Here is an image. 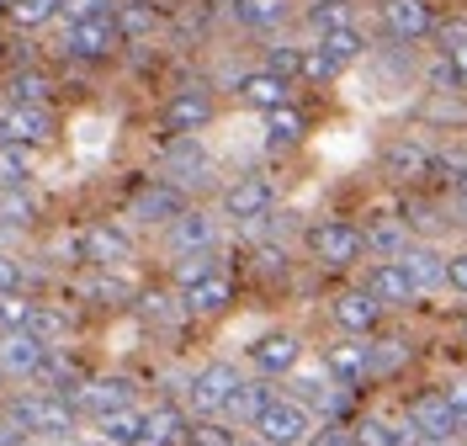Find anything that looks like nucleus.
<instances>
[{"instance_id": "nucleus-40", "label": "nucleus", "mask_w": 467, "mask_h": 446, "mask_svg": "<svg viewBox=\"0 0 467 446\" xmlns=\"http://www.w3.org/2000/svg\"><path fill=\"white\" fill-rule=\"evenodd\" d=\"M27 335H37L43 346H54V351H58V340L69 335V314L54 308V303H37V308H32V319H27Z\"/></svg>"}, {"instance_id": "nucleus-30", "label": "nucleus", "mask_w": 467, "mask_h": 446, "mask_svg": "<svg viewBox=\"0 0 467 446\" xmlns=\"http://www.w3.org/2000/svg\"><path fill=\"white\" fill-rule=\"evenodd\" d=\"M48 90H54V80H48L37 64H16V69L5 75V101H22V107H48Z\"/></svg>"}, {"instance_id": "nucleus-47", "label": "nucleus", "mask_w": 467, "mask_h": 446, "mask_svg": "<svg viewBox=\"0 0 467 446\" xmlns=\"http://www.w3.org/2000/svg\"><path fill=\"white\" fill-rule=\"evenodd\" d=\"M239 436H234V425H223V420H192V430H186V441L181 446H234Z\"/></svg>"}, {"instance_id": "nucleus-43", "label": "nucleus", "mask_w": 467, "mask_h": 446, "mask_svg": "<svg viewBox=\"0 0 467 446\" xmlns=\"http://www.w3.org/2000/svg\"><path fill=\"white\" fill-rule=\"evenodd\" d=\"M303 59H308L303 43H271V48H265V69L282 75V80H297V75H303Z\"/></svg>"}, {"instance_id": "nucleus-36", "label": "nucleus", "mask_w": 467, "mask_h": 446, "mask_svg": "<svg viewBox=\"0 0 467 446\" xmlns=\"http://www.w3.org/2000/svg\"><path fill=\"white\" fill-rule=\"evenodd\" d=\"M139 430H144V410H139V404H133V410H117V415H107V420H96V441L101 446H133Z\"/></svg>"}, {"instance_id": "nucleus-26", "label": "nucleus", "mask_w": 467, "mask_h": 446, "mask_svg": "<svg viewBox=\"0 0 467 446\" xmlns=\"http://www.w3.org/2000/svg\"><path fill=\"white\" fill-rule=\"evenodd\" d=\"M181 303H186V314H192V319H218V314H229V303H234V276H229V271H213L207 282L186 287Z\"/></svg>"}, {"instance_id": "nucleus-20", "label": "nucleus", "mask_w": 467, "mask_h": 446, "mask_svg": "<svg viewBox=\"0 0 467 446\" xmlns=\"http://www.w3.org/2000/svg\"><path fill=\"white\" fill-rule=\"evenodd\" d=\"M297 361H303V340H297L292 329H271V335H261V340L250 346V367H255L261 378H292Z\"/></svg>"}, {"instance_id": "nucleus-34", "label": "nucleus", "mask_w": 467, "mask_h": 446, "mask_svg": "<svg viewBox=\"0 0 467 446\" xmlns=\"http://www.w3.org/2000/svg\"><path fill=\"white\" fill-rule=\"evenodd\" d=\"M409 223V239H425V244H436V234L441 229H451L457 218H446V213L436 208V202H425V197H409V208L399 213Z\"/></svg>"}, {"instance_id": "nucleus-37", "label": "nucleus", "mask_w": 467, "mask_h": 446, "mask_svg": "<svg viewBox=\"0 0 467 446\" xmlns=\"http://www.w3.org/2000/svg\"><path fill=\"white\" fill-rule=\"evenodd\" d=\"M133 308H139L144 325H181V319H192L186 303H181L175 293H139L133 297Z\"/></svg>"}, {"instance_id": "nucleus-9", "label": "nucleus", "mask_w": 467, "mask_h": 446, "mask_svg": "<svg viewBox=\"0 0 467 446\" xmlns=\"http://www.w3.org/2000/svg\"><path fill=\"white\" fill-rule=\"evenodd\" d=\"M54 112L48 107H22V101H5L0 107V144H22V149H43L54 144Z\"/></svg>"}, {"instance_id": "nucleus-54", "label": "nucleus", "mask_w": 467, "mask_h": 446, "mask_svg": "<svg viewBox=\"0 0 467 446\" xmlns=\"http://www.w3.org/2000/svg\"><path fill=\"white\" fill-rule=\"evenodd\" d=\"M22 282H27V266L0 250V293H22Z\"/></svg>"}, {"instance_id": "nucleus-59", "label": "nucleus", "mask_w": 467, "mask_h": 446, "mask_svg": "<svg viewBox=\"0 0 467 446\" xmlns=\"http://www.w3.org/2000/svg\"><path fill=\"white\" fill-rule=\"evenodd\" d=\"M451 208H457V223L467 229V202H451Z\"/></svg>"}, {"instance_id": "nucleus-17", "label": "nucleus", "mask_w": 467, "mask_h": 446, "mask_svg": "<svg viewBox=\"0 0 467 446\" xmlns=\"http://www.w3.org/2000/svg\"><path fill=\"white\" fill-rule=\"evenodd\" d=\"M361 287L378 297L388 314H399V308H414V303L425 297L420 287H414V282H409V271L399 266V261H372V266H367V276H361Z\"/></svg>"}, {"instance_id": "nucleus-7", "label": "nucleus", "mask_w": 467, "mask_h": 446, "mask_svg": "<svg viewBox=\"0 0 467 446\" xmlns=\"http://www.w3.org/2000/svg\"><path fill=\"white\" fill-rule=\"evenodd\" d=\"M271 208H276V192H271V181H261V176H239L218 192V213L234 218V223H244V229L261 223V218H271Z\"/></svg>"}, {"instance_id": "nucleus-52", "label": "nucleus", "mask_w": 467, "mask_h": 446, "mask_svg": "<svg viewBox=\"0 0 467 446\" xmlns=\"http://www.w3.org/2000/svg\"><path fill=\"white\" fill-rule=\"evenodd\" d=\"M255 271L261 276H287V250L282 244H255Z\"/></svg>"}, {"instance_id": "nucleus-12", "label": "nucleus", "mask_w": 467, "mask_h": 446, "mask_svg": "<svg viewBox=\"0 0 467 446\" xmlns=\"http://www.w3.org/2000/svg\"><path fill=\"white\" fill-rule=\"evenodd\" d=\"M329 314H335V325L346 329L350 340H372L382 329V319H388V308H382L367 287H346V293L329 303Z\"/></svg>"}, {"instance_id": "nucleus-38", "label": "nucleus", "mask_w": 467, "mask_h": 446, "mask_svg": "<svg viewBox=\"0 0 467 446\" xmlns=\"http://www.w3.org/2000/svg\"><path fill=\"white\" fill-rule=\"evenodd\" d=\"M58 11H64V0H11L5 5V22L22 27V32H37V27H48Z\"/></svg>"}, {"instance_id": "nucleus-55", "label": "nucleus", "mask_w": 467, "mask_h": 446, "mask_svg": "<svg viewBox=\"0 0 467 446\" xmlns=\"http://www.w3.org/2000/svg\"><path fill=\"white\" fill-rule=\"evenodd\" d=\"M22 441H27V436H22V430H16L11 420L0 415V446H22Z\"/></svg>"}, {"instance_id": "nucleus-29", "label": "nucleus", "mask_w": 467, "mask_h": 446, "mask_svg": "<svg viewBox=\"0 0 467 446\" xmlns=\"http://www.w3.org/2000/svg\"><path fill=\"white\" fill-rule=\"evenodd\" d=\"M261 133H265V149L282 154V149H297L308 139V118L297 107H282V112H265L261 118Z\"/></svg>"}, {"instance_id": "nucleus-5", "label": "nucleus", "mask_w": 467, "mask_h": 446, "mask_svg": "<svg viewBox=\"0 0 467 446\" xmlns=\"http://www.w3.org/2000/svg\"><path fill=\"white\" fill-rule=\"evenodd\" d=\"M213 118H218V96L207 86H181L171 101L160 107V133H165V139H197Z\"/></svg>"}, {"instance_id": "nucleus-42", "label": "nucleus", "mask_w": 467, "mask_h": 446, "mask_svg": "<svg viewBox=\"0 0 467 446\" xmlns=\"http://www.w3.org/2000/svg\"><path fill=\"white\" fill-rule=\"evenodd\" d=\"M367 346H372V378H393V372L409 361V346L399 340V335H372Z\"/></svg>"}, {"instance_id": "nucleus-18", "label": "nucleus", "mask_w": 467, "mask_h": 446, "mask_svg": "<svg viewBox=\"0 0 467 446\" xmlns=\"http://www.w3.org/2000/svg\"><path fill=\"white\" fill-rule=\"evenodd\" d=\"M382 27L393 43H414V37H431L436 32V5L431 0H382L378 5Z\"/></svg>"}, {"instance_id": "nucleus-31", "label": "nucleus", "mask_w": 467, "mask_h": 446, "mask_svg": "<svg viewBox=\"0 0 467 446\" xmlns=\"http://www.w3.org/2000/svg\"><path fill=\"white\" fill-rule=\"evenodd\" d=\"M154 27H160V5L154 0H117V32H122V43H144Z\"/></svg>"}, {"instance_id": "nucleus-48", "label": "nucleus", "mask_w": 467, "mask_h": 446, "mask_svg": "<svg viewBox=\"0 0 467 446\" xmlns=\"http://www.w3.org/2000/svg\"><path fill=\"white\" fill-rule=\"evenodd\" d=\"M303 446H356V430H350L346 420H319L314 436H308Z\"/></svg>"}, {"instance_id": "nucleus-8", "label": "nucleus", "mask_w": 467, "mask_h": 446, "mask_svg": "<svg viewBox=\"0 0 467 446\" xmlns=\"http://www.w3.org/2000/svg\"><path fill=\"white\" fill-rule=\"evenodd\" d=\"M160 171H165V181H171V186L192 192V186H207V176H213V160H207L202 139H165V144H160Z\"/></svg>"}, {"instance_id": "nucleus-28", "label": "nucleus", "mask_w": 467, "mask_h": 446, "mask_svg": "<svg viewBox=\"0 0 467 446\" xmlns=\"http://www.w3.org/2000/svg\"><path fill=\"white\" fill-rule=\"evenodd\" d=\"M361 239H367V255H372V261H399L409 250V223L404 218H372V223L361 229Z\"/></svg>"}, {"instance_id": "nucleus-15", "label": "nucleus", "mask_w": 467, "mask_h": 446, "mask_svg": "<svg viewBox=\"0 0 467 446\" xmlns=\"http://www.w3.org/2000/svg\"><path fill=\"white\" fill-rule=\"evenodd\" d=\"M404 420L425 436V441H462V436H457V420H451V404H446V393H441V388L414 393V399L404 404Z\"/></svg>"}, {"instance_id": "nucleus-19", "label": "nucleus", "mask_w": 467, "mask_h": 446, "mask_svg": "<svg viewBox=\"0 0 467 446\" xmlns=\"http://www.w3.org/2000/svg\"><path fill=\"white\" fill-rule=\"evenodd\" d=\"M165 244H171V255H213L218 250V218L202 208H186L165 229Z\"/></svg>"}, {"instance_id": "nucleus-64", "label": "nucleus", "mask_w": 467, "mask_h": 446, "mask_svg": "<svg viewBox=\"0 0 467 446\" xmlns=\"http://www.w3.org/2000/svg\"><path fill=\"white\" fill-rule=\"evenodd\" d=\"M462 446H467V441H462Z\"/></svg>"}, {"instance_id": "nucleus-63", "label": "nucleus", "mask_w": 467, "mask_h": 446, "mask_svg": "<svg viewBox=\"0 0 467 446\" xmlns=\"http://www.w3.org/2000/svg\"><path fill=\"white\" fill-rule=\"evenodd\" d=\"M0 16H5V5H0Z\"/></svg>"}, {"instance_id": "nucleus-39", "label": "nucleus", "mask_w": 467, "mask_h": 446, "mask_svg": "<svg viewBox=\"0 0 467 446\" xmlns=\"http://www.w3.org/2000/svg\"><path fill=\"white\" fill-rule=\"evenodd\" d=\"M32 171H37V149L0 144V186H27Z\"/></svg>"}, {"instance_id": "nucleus-21", "label": "nucleus", "mask_w": 467, "mask_h": 446, "mask_svg": "<svg viewBox=\"0 0 467 446\" xmlns=\"http://www.w3.org/2000/svg\"><path fill=\"white\" fill-rule=\"evenodd\" d=\"M276 393H282V388H276V378H261V372H255V378H239L218 420H223V425H255Z\"/></svg>"}, {"instance_id": "nucleus-25", "label": "nucleus", "mask_w": 467, "mask_h": 446, "mask_svg": "<svg viewBox=\"0 0 467 446\" xmlns=\"http://www.w3.org/2000/svg\"><path fill=\"white\" fill-rule=\"evenodd\" d=\"M399 266L409 271V282H414L420 293H436V287H446V250H441V244L409 239V250L399 255Z\"/></svg>"}, {"instance_id": "nucleus-13", "label": "nucleus", "mask_w": 467, "mask_h": 446, "mask_svg": "<svg viewBox=\"0 0 467 446\" xmlns=\"http://www.w3.org/2000/svg\"><path fill=\"white\" fill-rule=\"evenodd\" d=\"M133 255V234L117 223H80V266L112 271Z\"/></svg>"}, {"instance_id": "nucleus-16", "label": "nucleus", "mask_w": 467, "mask_h": 446, "mask_svg": "<svg viewBox=\"0 0 467 446\" xmlns=\"http://www.w3.org/2000/svg\"><path fill=\"white\" fill-rule=\"evenodd\" d=\"M122 48V32L117 22H96V27H64V43H58V54L69 64H107Z\"/></svg>"}, {"instance_id": "nucleus-22", "label": "nucleus", "mask_w": 467, "mask_h": 446, "mask_svg": "<svg viewBox=\"0 0 467 446\" xmlns=\"http://www.w3.org/2000/svg\"><path fill=\"white\" fill-rule=\"evenodd\" d=\"M234 96H239V107H255V112H282L292 107V80L282 75H271V69H250V75H239L234 80Z\"/></svg>"}, {"instance_id": "nucleus-61", "label": "nucleus", "mask_w": 467, "mask_h": 446, "mask_svg": "<svg viewBox=\"0 0 467 446\" xmlns=\"http://www.w3.org/2000/svg\"><path fill=\"white\" fill-rule=\"evenodd\" d=\"M234 446H261V441H255V436H250V441H234Z\"/></svg>"}, {"instance_id": "nucleus-46", "label": "nucleus", "mask_w": 467, "mask_h": 446, "mask_svg": "<svg viewBox=\"0 0 467 446\" xmlns=\"http://www.w3.org/2000/svg\"><path fill=\"white\" fill-rule=\"evenodd\" d=\"M213 271H223V266H218V255H181V261H175V271H171V282L181 287V293H186V287L207 282Z\"/></svg>"}, {"instance_id": "nucleus-51", "label": "nucleus", "mask_w": 467, "mask_h": 446, "mask_svg": "<svg viewBox=\"0 0 467 446\" xmlns=\"http://www.w3.org/2000/svg\"><path fill=\"white\" fill-rule=\"evenodd\" d=\"M431 171H436V176L446 181V186H457V181L467 176V149H441V154H436V165H431Z\"/></svg>"}, {"instance_id": "nucleus-1", "label": "nucleus", "mask_w": 467, "mask_h": 446, "mask_svg": "<svg viewBox=\"0 0 467 446\" xmlns=\"http://www.w3.org/2000/svg\"><path fill=\"white\" fill-rule=\"evenodd\" d=\"M0 415L11 420L22 436H43V441H75L80 436V410L69 399H54V393H11L0 404Z\"/></svg>"}, {"instance_id": "nucleus-24", "label": "nucleus", "mask_w": 467, "mask_h": 446, "mask_svg": "<svg viewBox=\"0 0 467 446\" xmlns=\"http://www.w3.org/2000/svg\"><path fill=\"white\" fill-rule=\"evenodd\" d=\"M431 165H436V149H425L420 139H393V144L382 149V176L399 181V186L431 176Z\"/></svg>"}, {"instance_id": "nucleus-44", "label": "nucleus", "mask_w": 467, "mask_h": 446, "mask_svg": "<svg viewBox=\"0 0 467 446\" xmlns=\"http://www.w3.org/2000/svg\"><path fill=\"white\" fill-rule=\"evenodd\" d=\"M32 308H37V297H32V293H0V335L27 329Z\"/></svg>"}, {"instance_id": "nucleus-6", "label": "nucleus", "mask_w": 467, "mask_h": 446, "mask_svg": "<svg viewBox=\"0 0 467 446\" xmlns=\"http://www.w3.org/2000/svg\"><path fill=\"white\" fill-rule=\"evenodd\" d=\"M139 404V383L122 378V372H101V378H86V388L75 393V410L86 420H107L117 410H133Z\"/></svg>"}, {"instance_id": "nucleus-60", "label": "nucleus", "mask_w": 467, "mask_h": 446, "mask_svg": "<svg viewBox=\"0 0 467 446\" xmlns=\"http://www.w3.org/2000/svg\"><path fill=\"white\" fill-rule=\"evenodd\" d=\"M420 446H462V441H420Z\"/></svg>"}, {"instance_id": "nucleus-58", "label": "nucleus", "mask_w": 467, "mask_h": 446, "mask_svg": "<svg viewBox=\"0 0 467 446\" xmlns=\"http://www.w3.org/2000/svg\"><path fill=\"white\" fill-rule=\"evenodd\" d=\"M451 64H457V75H462V86H467V48H462V54H457Z\"/></svg>"}, {"instance_id": "nucleus-62", "label": "nucleus", "mask_w": 467, "mask_h": 446, "mask_svg": "<svg viewBox=\"0 0 467 446\" xmlns=\"http://www.w3.org/2000/svg\"><path fill=\"white\" fill-rule=\"evenodd\" d=\"M462 335H467V319H462Z\"/></svg>"}, {"instance_id": "nucleus-41", "label": "nucleus", "mask_w": 467, "mask_h": 446, "mask_svg": "<svg viewBox=\"0 0 467 446\" xmlns=\"http://www.w3.org/2000/svg\"><path fill=\"white\" fill-rule=\"evenodd\" d=\"M64 27H96V22H117V0H64Z\"/></svg>"}, {"instance_id": "nucleus-4", "label": "nucleus", "mask_w": 467, "mask_h": 446, "mask_svg": "<svg viewBox=\"0 0 467 446\" xmlns=\"http://www.w3.org/2000/svg\"><path fill=\"white\" fill-rule=\"evenodd\" d=\"M234 383H239V367H234V361H202V367L186 378V388H181V399H186V415L218 420V415H223V404H229Z\"/></svg>"}, {"instance_id": "nucleus-27", "label": "nucleus", "mask_w": 467, "mask_h": 446, "mask_svg": "<svg viewBox=\"0 0 467 446\" xmlns=\"http://www.w3.org/2000/svg\"><path fill=\"white\" fill-rule=\"evenodd\" d=\"M350 430H356V446H420V441H425L404 415H399V420H393V415H361Z\"/></svg>"}, {"instance_id": "nucleus-57", "label": "nucleus", "mask_w": 467, "mask_h": 446, "mask_svg": "<svg viewBox=\"0 0 467 446\" xmlns=\"http://www.w3.org/2000/svg\"><path fill=\"white\" fill-rule=\"evenodd\" d=\"M22 446H75V441H43V436H27Z\"/></svg>"}, {"instance_id": "nucleus-53", "label": "nucleus", "mask_w": 467, "mask_h": 446, "mask_svg": "<svg viewBox=\"0 0 467 446\" xmlns=\"http://www.w3.org/2000/svg\"><path fill=\"white\" fill-rule=\"evenodd\" d=\"M446 293L467 297V250H446Z\"/></svg>"}, {"instance_id": "nucleus-2", "label": "nucleus", "mask_w": 467, "mask_h": 446, "mask_svg": "<svg viewBox=\"0 0 467 446\" xmlns=\"http://www.w3.org/2000/svg\"><path fill=\"white\" fill-rule=\"evenodd\" d=\"M303 244H308L314 266H324V271H350V266H361V255H367L361 223H346V218L308 223V229H303Z\"/></svg>"}, {"instance_id": "nucleus-11", "label": "nucleus", "mask_w": 467, "mask_h": 446, "mask_svg": "<svg viewBox=\"0 0 467 446\" xmlns=\"http://www.w3.org/2000/svg\"><path fill=\"white\" fill-rule=\"evenodd\" d=\"M186 208H192V202H186V192L171 186V181H144V186L133 192V202H128V213H133L144 229H171Z\"/></svg>"}, {"instance_id": "nucleus-3", "label": "nucleus", "mask_w": 467, "mask_h": 446, "mask_svg": "<svg viewBox=\"0 0 467 446\" xmlns=\"http://www.w3.org/2000/svg\"><path fill=\"white\" fill-rule=\"evenodd\" d=\"M314 425H319V415H314L308 404H297L292 393H276V399L265 404V415L255 420L250 430H255L261 446H303L308 436H314Z\"/></svg>"}, {"instance_id": "nucleus-49", "label": "nucleus", "mask_w": 467, "mask_h": 446, "mask_svg": "<svg viewBox=\"0 0 467 446\" xmlns=\"http://www.w3.org/2000/svg\"><path fill=\"white\" fill-rule=\"evenodd\" d=\"M425 86H431V96H457V90H462V75H457L451 59H436L431 75H425Z\"/></svg>"}, {"instance_id": "nucleus-14", "label": "nucleus", "mask_w": 467, "mask_h": 446, "mask_svg": "<svg viewBox=\"0 0 467 446\" xmlns=\"http://www.w3.org/2000/svg\"><path fill=\"white\" fill-rule=\"evenodd\" d=\"M324 378L335 388H367L372 383V346L367 340H340V346H324Z\"/></svg>"}, {"instance_id": "nucleus-23", "label": "nucleus", "mask_w": 467, "mask_h": 446, "mask_svg": "<svg viewBox=\"0 0 467 446\" xmlns=\"http://www.w3.org/2000/svg\"><path fill=\"white\" fill-rule=\"evenodd\" d=\"M186 430H192L186 404L160 399L154 410H144V430H139V441H133V446H181V441H186Z\"/></svg>"}, {"instance_id": "nucleus-45", "label": "nucleus", "mask_w": 467, "mask_h": 446, "mask_svg": "<svg viewBox=\"0 0 467 446\" xmlns=\"http://www.w3.org/2000/svg\"><path fill=\"white\" fill-rule=\"evenodd\" d=\"M308 27L319 32H340V27H350V0H314L308 5Z\"/></svg>"}, {"instance_id": "nucleus-50", "label": "nucleus", "mask_w": 467, "mask_h": 446, "mask_svg": "<svg viewBox=\"0 0 467 446\" xmlns=\"http://www.w3.org/2000/svg\"><path fill=\"white\" fill-rule=\"evenodd\" d=\"M441 393H446V404H451V420H457V436L467 441V378H446V383H441Z\"/></svg>"}, {"instance_id": "nucleus-56", "label": "nucleus", "mask_w": 467, "mask_h": 446, "mask_svg": "<svg viewBox=\"0 0 467 446\" xmlns=\"http://www.w3.org/2000/svg\"><path fill=\"white\" fill-rule=\"evenodd\" d=\"M451 202H467V176L457 181V186H451Z\"/></svg>"}, {"instance_id": "nucleus-33", "label": "nucleus", "mask_w": 467, "mask_h": 446, "mask_svg": "<svg viewBox=\"0 0 467 446\" xmlns=\"http://www.w3.org/2000/svg\"><path fill=\"white\" fill-rule=\"evenodd\" d=\"M314 48H319L324 59L335 64V75H340V69H350V64H356V59H367V37H361V32H356V27L324 32V37H319V43H314Z\"/></svg>"}, {"instance_id": "nucleus-32", "label": "nucleus", "mask_w": 467, "mask_h": 446, "mask_svg": "<svg viewBox=\"0 0 467 446\" xmlns=\"http://www.w3.org/2000/svg\"><path fill=\"white\" fill-rule=\"evenodd\" d=\"M234 22L244 32H276L287 22V0H234Z\"/></svg>"}, {"instance_id": "nucleus-35", "label": "nucleus", "mask_w": 467, "mask_h": 446, "mask_svg": "<svg viewBox=\"0 0 467 446\" xmlns=\"http://www.w3.org/2000/svg\"><path fill=\"white\" fill-rule=\"evenodd\" d=\"M37 213H43V202L27 186H0V229H32Z\"/></svg>"}, {"instance_id": "nucleus-10", "label": "nucleus", "mask_w": 467, "mask_h": 446, "mask_svg": "<svg viewBox=\"0 0 467 446\" xmlns=\"http://www.w3.org/2000/svg\"><path fill=\"white\" fill-rule=\"evenodd\" d=\"M48 357H54V346H43L27 329L0 335V378L5 383H37V372L48 367Z\"/></svg>"}]
</instances>
